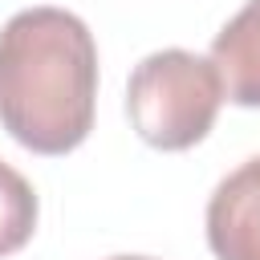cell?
I'll list each match as a JSON object with an SVG mask.
<instances>
[{
	"instance_id": "6da1fadb",
	"label": "cell",
	"mask_w": 260,
	"mask_h": 260,
	"mask_svg": "<svg viewBox=\"0 0 260 260\" xmlns=\"http://www.w3.org/2000/svg\"><path fill=\"white\" fill-rule=\"evenodd\" d=\"M98 45L81 16L41 4L0 28V126L32 154H69L93 130Z\"/></svg>"
},
{
	"instance_id": "7a4b0ae2",
	"label": "cell",
	"mask_w": 260,
	"mask_h": 260,
	"mask_svg": "<svg viewBox=\"0 0 260 260\" xmlns=\"http://www.w3.org/2000/svg\"><path fill=\"white\" fill-rule=\"evenodd\" d=\"M223 106V81L211 57L158 49L142 57L126 85V114L154 150H187L203 142Z\"/></svg>"
},
{
	"instance_id": "3957f363",
	"label": "cell",
	"mask_w": 260,
	"mask_h": 260,
	"mask_svg": "<svg viewBox=\"0 0 260 260\" xmlns=\"http://www.w3.org/2000/svg\"><path fill=\"white\" fill-rule=\"evenodd\" d=\"M207 248L219 260H260V154L240 162L211 191Z\"/></svg>"
},
{
	"instance_id": "277c9868",
	"label": "cell",
	"mask_w": 260,
	"mask_h": 260,
	"mask_svg": "<svg viewBox=\"0 0 260 260\" xmlns=\"http://www.w3.org/2000/svg\"><path fill=\"white\" fill-rule=\"evenodd\" d=\"M211 65L219 69L223 98L236 106H260V0H248L211 41Z\"/></svg>"
},
{
	"instance_id": "5b68a950",
	"label": "cell",
	"mask_w": 260,
	"mask_h": 260,
	"mask_svg": "<svg viewBox=\"0 0 260 260\" xmlns=\"http://www.w3.org/2000/svg\"><path fill=\"white\" fill-rule=\"evenodd\" d=\"M37 191L32 183L0 158V256L20 252L37 232Z\"/></svg>"
},
{
	"instance_id": "8992f818",
	"label": "cell",
	"mask_w": 260,
	"mask_h": 260,
	"mask_svg": "<svg viewBox=\"0 0 260 260\" xmlns=\"http://www.w3.org/2000/svg\"><path fill=\"white\" fill-rule=\"evenodd\" d=\"M110 260H150V256H110Z\"/></svg>"
}]
</instances>
